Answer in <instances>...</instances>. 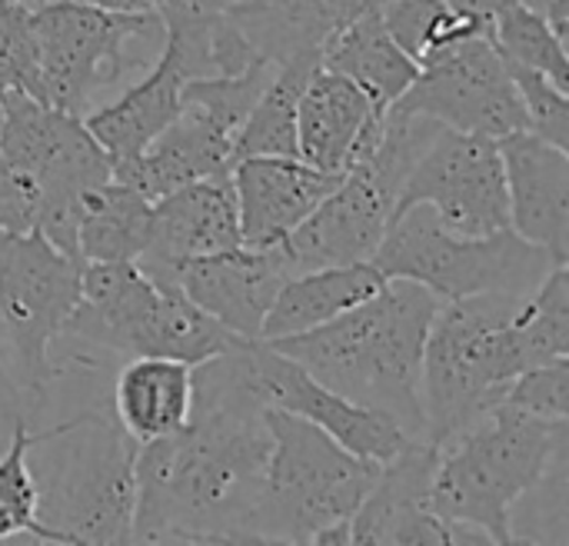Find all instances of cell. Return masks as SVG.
I'll list each match as a JSON object with an SVG mask.
<instances>
[{
  "mask_svg": "<svg viewBox=\"0 0 569 546\" xmlns=\"http://www.w3.org/2000/svg\"><path fill=\"white\" fill-rule=\"evenodd\" d=\"M27 23L33 40L37 100L80 117L97 90L137 67L130 43H163V20L157 10L123 13L80 0H27Z\"/></svg>",
  "mask_w": 569,
  "mask_h": 546,
  "instance_id": "obj_10",
  "label": "cell"
},
{
  "mask_svg": "<svg viewBox=\"0 0 569 546\" xmlns=\"http://www.w3.org/2000/svg\"><path fill=\"white\" fill-rule=\"evenodd\" d=\"M137 450L110 397L37 430L27 464L43 544H133Z\"/></svg>",
  "mask_w": 569,
  "mask_h": 546,
  "instance_id": "obj_3",
  "label": "cell"
},
{
  "mask_svg": "<svg viewBox=\"0 0 569 546\" xmlns=\"http://www.w3.org/2000/svg\"><path fill=\"white\" fill-rule=\"evenodd\" d=\"M387 277L367 260V264H347V267H313L300 270L283 280L277 290L263 327L260 340H280L293 337L313 327H323L337 320L340 314L353 310L367 297H373Z\"/></svg>",
  "mask_w": 569,
  "mask_h": 546,
  "instance_id": "obj_25",
  "label": "cell"
},
{
  "mask_svg": "<svg viewBox=\"0 0 569 546\" xmlns=\"http://www.w3.org/2000/svg\"><path fill=\"white\" fill-rule=\"evenodd\" d=\"M3 3H17V0H3Z\"/></svg>",
  "mask_w": 569,
  "mask_h": 546,
  "instance_id": "obj_40",
  "label": "cell"
},
{
  "mask_svg": "<svg viewBox=\"0 0 569 546\" xmlns=\"http://www.w3.org/2000/svg\"><path fill=\"white\" fill-rule=\"evenodd\" d=\"M233 140L237 130L223 120L197 103H180V113L130 163L117 167L113 177L137 187L147 200H160L177 187L230 170Z\"/></svg>",
  "mask_w": 569,
  "mask_h": 546,
  "instance_id": "obj_21",
  "label": "cell"
},
{
  "mask_svg": "<svg viewBox=\"0 0 569 546\" xmlns=\"http://www.w3.org/2000/svg\"><path fill=\"white\" fill-rule=\"evenodd\" d=\"M390 110L423 113L447 130L493 140L527 130L520 93L490 33L470 37L420 63L417 80Z\"/></svg>",
  "mask_w": 569,
  "mask_h": 546,
  "instance_id": "obj_12",
  "label": "cell"
},
{
  "mask_svg": "<svg viewBox=\"0 0 569 546\" xmlns=\"http://www.w3.org/2000/svg\"><path fill=\"white\" fill-rule=\"evenodd\" d=\"M20 90L37 100V67H33V40L27 23V3L0 0V93Z\"/></svg>",
  "mask_w": 569,
  "mask_h": 546,
  "instance_id": "obj_35",
  "label": "cell"
},
{
  "mask_svg": "<svg viewBox=\"0 0 569 546\" xmlns=\"http://www.w3.org/2000/svg\"><path fill=\"white\" fill-rule=\"evenodd\" d=\"M240 214L230 170L193 180L153 200L150 240L137 257L140 270L150 277L170 274L177 264L240 247Z\"/></svg>",
  "mask_w": 569,
  "mask_h": 546,
  "instance_id": "obj_17",
  "label": "cell"
},
{
  "mask_svg": "<svg viewBox=\"0 0 569 546\" xmlns=\"http://www.w3.org/2000/svg\"><path fill=\"white\" fill-rule=\"evenodd\" d=\"M503 404L533 414L550 424H567L569 420V357L540 364L523 370L507 394L500 397Z\"/></svg>",
  "mask_w": 569,
  "mask_h": 546,
  "instance_id": "obj_34",
  "label": "cell"
},
{
  "mask_svg": "<svg viewBox=\"0 0 569 546\" xmlns=\"http://www.w3.org/2000/svg\"><path fill=\"white\" fill-rule=\"evenodd\" d=\"M183 83H187V73L180 60L167 47H160V57L153 60L143 80L127 87L117 100L83 113L87 130L107 150L113 170L130 163L180 113Z\"/></svg>",
  "mask_w": 569,
  "mask_h": 546,
  "instance_id": "obj_23",
  "label": "cell"
},
{
  "mask_svg": "<svg viewBox=\"0 0 569 546\" xmlns=\"http://www.w3.org/2000/svg\"><path fill=\"white\" fill-rule=\"evenodd\" d=\"M380 3L383 0H230L220 10L253 53L283 63L290 57H320L323 43L343 23Z\"/></svg>",
  "mask_w": 569,
  "mask_h": 546,
  "instance_id": "obj_22",
  "label": "cell"
},
{
  "mask_svg": "<svg viewBox=\"0 0 569 546\" xmlns=\"http://www.w3.org/2000/svg\"><path fill=\"white\" fill-rule=\"evenodd\" d=\"M110 410L137 444L177 434L193 410V367L173 357H130L113 377Z\"/></svg>",
  "mask_w": 569,
  "mask_h": 546,
  "instance_id": "obj_24",
  "label": "cell"
},
{
  "mask_svg": "<svg viewBox=\"0 0 569 546\" xmlns=\"http://www.w3.org/2000/svg\"><path fill=\"white\" fill-rule=\"evenodd\" d=\"M250 344L197 364L187 424L140 444L133 544H263L270 427Z\"/></svg>",
  "mask_w": 569,
  "mask_h": 546,
  "instance_id": "obj_1",
  "label": "cell"
},
{
  "mask_svg": "<svg viewBox=\"0 0 569 546\" xmlns=\"http://www.w3.org/2000/svg\"><path fill=\"white\" fill-rule=\"evenodd\" d=\"M293 267L283 247H233L207 257L177 264L170 274L153 277L180 287V294L197 304L207 317L227 327L240 340H260L263 317Z\"/></svg>",
  "mask_w": 569,
  "mask_h": 546,
  "instance_id": "obj_15",
  "label": "cell"
},
{
  "mask_svg": "<svg viewBox=\"0 0 569 546\" xmlns=\"http://www.w3.org/2000/svg\"><path fill=\"white\" fill-rule=\"evenodd\" d=\"M440 447L410 440L380 464L373 487L350 517V544H460V530L433 510V474Z\"/></svg>",
  "mask_w": 569,
  "mask_h": 546,
  "instance_id": "obj_16",
  "label": "cell"
},
{
  "mask_svg": "<svg viewBox=\"0 0 569 546\" xmlns=\"http://www.w3.org/2000/svg\"><path fill=\"white\" fill-rule=\"evenodd\" d=\"M440 297L410 280H387L373 297L337 320L263 340L297 360L323 387L347 400L387 414L410 440H427L420 370Z\"/></svg>",
  "mask_w": 569,
  "mask_h": 546,
  "instance_id": "obj_2",
  "label": "cell"
},
{
  "mask_svg": "<svg viewBox=\"0 0 569 546\" xmlns=\"http://www.w3.org/2000/svg\"><path fill=\"white\" fill-rule=\"evenodd\" d=\"M380 17L390 30V37L417 60L427 63L430 57L490 33V20L453 10L443 0H383Z\"/></svg>",
  "mask_w": 569,
  "mask_h": 546,
  "instance_id": "obj_30",
  "label": "cell"
},
{
  "mask_svg": "<svg viewBox=\"0 0 569 546\" xmlns=\"http://www.w3.org/2000/svg\"><path fill=\"white\" fill-rule=\"evenodd\" d=\"M320 67L350 77L383 113L417 80L420 63L390 37L380 7L357 13L320 50Z\"/></svg>",
  "mask_w": 569,
  "mask_h": 546,
  "instance_id": "obj_26",
  "label": "cell"
},
{
  "mask_svg": "<svg viewBox=\"0 0 569 546\" xmlns=\"http://www.w3.org/2000/svg\"><path fill=\"white\" fill-rule=\"evenodd\" d=\"M520 297L523 294H480L440 304L423 344L420 370L430 444H450L500 404L507 387L523 374L510 334Z\"/></svg>",
  "mask_w": 569,
  "mask_h": 546,
  "instance_id": "obj_7",
  "label": "cell"
},
{
  "mask_svg": "<svg viewBox=\"0 0 569 546\" xmlns=\"http://www.w3.org/2000/svg\"><path fill=\"white\" fill-rule=\"evenodd\" d=\"M250 367H253L257 390L263 394L270 407H280L287 414L310 420L313 427H320L327 437H333L340 447H347L350 454L363 460L387 464L410 444V437L387 414L360 407L347 400L343 394L323 387L297 360L273 350L263 340L250 344Z\"/></svg>",
  "mask_w": 569,
  "mask_h": 546,
  "instance_id": "obj_14",
  "label": "cell"
},
{
  "mask_svg": "<svg viewBox=\"0 0 569 546\" xmlns=\"http://www.w3.org/2000/svg\"><path fill=\"white\" fill-rule=\"evenodd\" d=\"M383 117L350 77L317 67L297 103V153L317 170L347 173L373 153Z\"/></svg>",
  "mask_w": 569,
  "mask_h": 546,
  "instance_id": "obj_18",
  "label": "cell"
},
{
  "mask_svg": "<svg viewBox=\"0 0 569 546\" xmlns=\"http://www.w3.org/2000/svg\"><path fill=\"white\" fill-rule=\"evenodd\" d=\"M510 334L523 370L569 357V270L557 264L530 294H523L510 317Z\"/></svg>",
  "mask_w": 569,
  "mask_h": 546,
  "instance_id": "obj_29",
  "label": "cell"
},
{
  "mask_svg": "<svg viewBox=\"0 0 569 546\" xmlns=\"http://www.w3.org/2000/svg\"><path fill=\"white\" fill-rule=\"evenodd\" d=\"M80 300V260L40 230H0V340L17 387L40 414L53 384V344Z\"/></svg>",
  "mask_w": 569,
  "mask_h": 546,
  "instance_id": "obj_11",
  "label": "cell"
},
{
  "mask_svg": "<svg viewBox=\"0 0 569 546\" xmlns=\"http://www.w3.org/2000/svg\"><path fill=\"white\" fill-rule=\"evenodd\" d=\"M213 7H223V3H230V0H210Z\"/></svg>",
  "mask_w": 569,
  "mask_h": 546,
  "instance_id": "obj_39",
  "label": "cell"
},
{
  "mask_svg": "<svg viewBox=\"0 0 569 546\" xmlns=\"http://www.w3.org/2000/svg\"><path fill=\"white\" fill-rule=\"evenodd\" d=\"M270 464L260 504L263 544H350V517L380 464L363 460L310 420L267 404Z\"/></svg>",
  "mask_w": 569,
  "mask_h": 546,
  "instance_id": "obj_6",
  "label": "cell"
},
{
  "mask_svg": "<svg viewBox=\"0 0 569 546\" xmlns=\"http://www.w3.org/2000/svg\"><path fill=\"white\" fill-rule=\"evenodd\" d=\"M567 457V424L493 404L440 447L433 510L460 530V544H513V510Z\"/></svg>",
  "mask_w": 569,
  "mask_h": 546,
  "instance_id": "obj_4",
  "label": "cell"
},
{
  "mask_svg": "<svg viewBox=\"0 0 569 546\" xmlns=\"http://www.w3.org/2000/svg\"><path fill=\"white\" fill-rule=\"evenodd\" d=\"M417 203L433 207L443 227L463 237H487L507 230L510 200L500 143L493 137L443 127L413 163L397 197V214Z\"/></svg>",
  "mask_w": 569,
  "mask_h": 546,
  "instance_id": "obj_13",
  "label": "cell"
},
{
  "mask_svg": "<svg viewBox=\"0 0 569 546\" xmlns=\"http://www.w3.org/2000/svg\"><path fill=\"white\" fill-rule=\"evenodd\" d=\"M343 180V173H327L300 157H240L230 167V183L237 193L240 237L247 247L283 244L313 207Z\"/></svg>",
  "mask_w": 569,
  "mask_h": 546,
  "instance_id": "obj_20",
  "label": "cell"
},
{
  "mask_svg": "<svg viewBox=\"0 0 569 546\" xmlns=\"http://www.w3.org/2000/svg\"><path fill=\"white\" fill-rule=\"evenodd\" d=\"M320 67V57H290L273 67L267 87L250 107L237 140L233 160L240 157H300L297 153V103Z\"/></svg>",
  "mask_w": 569,
  "mask_h": 546,
  "instance_id": "obj_28",
  "label": "cell"
},
{
  "mask_svg": "<svg viewBox=\"0 0 569 546\" xmlns=\"http://www.w3.org/2000/svg\"><path fill=\"white\" fill-rule=\"evenodd\" d=\"M497 143L507 177L510 230L547 250L557 264H567L569 153L530 130L507 133Z\"/></svg>",
  "mask_w": 569,
  "mask_h": 546,
  "instance_id": "obj_19",
  "label": "cell"
},
{
  "mask_svg": "<svg viewBox=\"0 0 569 546\" xmlns=\"http://www.w3.org/2000/svg\"><path fill=\"white\" fill-rule=\"evenodd\" d=\"M443 3H450L453 10L483 17V20H490L497 10H503V7H510V3H527V7H533V10H540V13L553 23V30H557L563 40H567L569 33V0H443Z\"/></svg>",
  "mask_w": 569,
  "mask_h": 546,
  "instance_id": "obj_36",
  "label": "cell"
},
{
  "mask_svg": "<svg viewBox=\"0 0 569 546\" xmlns=\"http://www.w3.org/2000/svg\"><path fill=\"white\" fill-rule=\"evenodd\" d=\"M0 163L40 190L37 227L53 247L80 260L77 217L87 190L113 177L107 150L80 113L50 107L20 90L0 93Z\"/></svg>",
  "mask_w": 569,
  "mask_h": 546,
  "instance_id": "obj_9",
  "label": "cell"
},
{
  "mask_svg": "<svg viewBox=\"0 0 569 546\" xmlns=\"http://www.w3.org/2000/svg\"><path fill=\"white\" fill-rule=\"evenodd\" d=\"M370 264L387 280L420 284L440 300L530 294L557 267L547 250L527 244L510 227L487 237H463L443 227L427 203L407 207L390 220Z\"/></svg>",
  "mask_w": 569,
  "mask_h": 546,
  "instance_id": "obj_8",
  "label": "cell"
},
{
  "mask_svg": "<svg viewBox=\"0 0 569 546\" xmlns=\"http://www.w3.org/2000/svg\"><path fill=\"white\" fill-rule=\"evenodd\" d=\"M33 440L37 430L30 424H13L10 444L0 454V540L30 537L43 544V530L37 524V484L27 464Z\"/></svg>",
  "mask_w": 569,
  "mask_h": 546,
  "instance_id": "obj_32",
  "label": "cell"
},
{
  "mask_svg": "<svg viewBox=\"0 0 569 546\" xmlns=\"http://www.w3.org/2000/svg\"><path fill=\"white\" fill-rule=\"evenodd\" d=\"M30 407L17 387V377H13V367H10V357L3 350V340H0V424L3 427H13V424H30Z\"/></svg>",
  "mask_w": 569,
  "mask_h": 546,
  "instance_id": "obj_37",
  "label": "cell"
},
{
  "mask_svg": "<svg viewBox=\"0 0 569 546\" xmlns=\"http://www.w3.org/2000/svg\"><path fill=\"white\" fill-rule=\"evenodd\" d=\"M150 210L153 200H147L137 187L117 177L87 190L77 217L80 264L137 260L150 240Z\"/></svg>",
  "mask_w": 569,
  "mask_h": 546,
  "instance_id": "obj_27",
  "label": "cell"
},
{
  "mask_svg": "<svg viewBox=\"0 0 569 546\" xmlns=\"http://www.w3.org/2000/svg\"><path fill=\"white\" fill-rule=\"evenodd\" d=\"M23 3H27V0H23ZM80 3L107 7V10H123V13H140V10H160L167 0H80Z\"/></svg>",
  "mask_w": 569,
  "mask_h": 546,
  "instance_id": "obj_38",
  "label": "cell"
},
{
  "mask_svg": "<svg viewBox=\"0 0 569 546\" xmlns=\"http://www.w3.org/2000/svg\"><path fill=\"white\" fill-rule=\"evenodd\" d=\"M490 40L507 63L547 73L557 87L569 90L567 40L553 30V23L540 10L527 3H510L497 10L490 17Z\"/></svg>",
  "mask_w": 569,
  "mask_h": 546,
  "instance_id": "obj_31",
  "label": "cell"
},
{
  "mask_svg": "<svg viewBox=\"0 0 569 546\" xmlns=\"http://www.w3.org/2000/svg\"><path fill=\"white\" fill-rule=\"evenodd\" d=\"M507 63V60H503ZM513 87L520 93L523 113H527V130L550 140L553 147L569 150V97L563 87H557L547 73H537L530 67L507 63Z\"/></svg>",
  "mask_w": 569,
  "mask_h": 546,
  "instance_id": "obj_33",
  "label": "cell"
},
{
  "mask_svg": "<svg viewBox=\"0 0 569 546\" xmlns=\"http://www.w3.org/2000/svg\"><path fill=\"white\" fill-rule=\"evenodd\" d=\"M63 340L107 357H173L190 367L243 344L137 260L80 264V300Z\"/></svg>",
  "mask_w": 569,
  "mask_h": 546,
  "instance_id": "obj_5",
  "label": "cell"
}]
</instances>
